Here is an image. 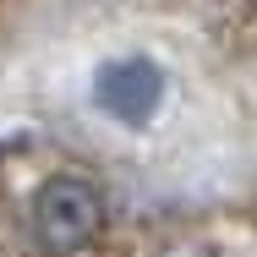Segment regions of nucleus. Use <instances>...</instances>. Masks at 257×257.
<instances>
[{
  "label": "nucleus",
  "instance_id": "1",
  "mask_svg": "<svg viewBox=\"0 0 257 257\" xmlns=\"http://www.w3.org/2000/svg\"><path fill=\"white\" fill-rule=\"evenodd\" d=\"M104 230V197L82 175H55L33 197V235L50 252H77Z\"/></svg>",
  "mask_w": 257,
  "mask_h": 257
},
{
  "label": "nucleus",
  "instance_id": "2",
  "mask_svg": "<svg viewBox=\"0 0 257 257\" xmlns=\"http://www.w3.org/2000/svg\"><path fill=\"white\" fill-rule=\"evenodd\" d=\"M99 104L115 120H148L164 99V77H159L154 60H115L99 71Z\"/></svg>",
  "mask_w": 257,
  "mask_h": 257
}]
</instances>
